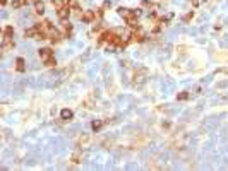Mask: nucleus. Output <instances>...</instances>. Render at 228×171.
<instances>
[{
	"mask_svg": "<svg viewBox=\"0 0 228 171\" xmlns=\"http://www.w3.org/2000/svg\"><path fill=\"white\" fill-rule=\"evenodd\" d=\"M38 53H40L41 62L46 63V67H55V65H57L55 58H53V52H52V48H40V50H38Z\"/></svg>",
	"mask_w": 228,
	"mask_h": 171,
	"instance_id": "1",
	"label": "nucleus"
},
{
	"mask_svg": "<svg viewBox=\"0 0 228 171\" xmlns=\"http://www.w3.org/2000/svg\"><path fill=\"white\" fill-rule=\"evenodd\" d=\"M12 33H14V29H12L11 26H7V27L4 29V41H2V50H4V52H7V50H12V48H14Z\"/></svg>",
	"mask_w": 228,
	"mask_h": 171,
	"instance_id": "2",
	"label": "nucleus"
},
{
	"mask_svg": "<svg viewBox=\"0 0 228 171\" xmlns=\"http://www.w3.org/2000/svg\"><path fill=\"white\" fill-rule=\"evenodd\" d=\"M117 12H118V15H120V17L125 19V21H127L129 17H132V15H136V14H134V10H130V9H125V7H118Z\"/></svg>",
	"mask_w": 228,
	"mask_h": 171,
	"instance_id": "3",
	"label": "nucleus"
},
{
	"mask_svg": "<svg viewBox=\"0 0 228 171\" xmlns=\"http://www.w3.org/2000/svg\"><path fill=\"white\" fill-rule=\"evenodd\" d=\"M69 14H70L69 5H65V7H59V10H57V15H59V19H62V21L69 17Z\"/></svg>",
	"mask_w": 228,
	"mask_h": 171,
	"instance_id": "4",
	"label": "nucleus"
},
{
	"mask_svg": "<svg viewBox=\"0 0 228 171\" xmlns=\"http://www.w3.org/2000/svg\"><path fill=\"white\" fill-rule=\"evenodd\" d=\"M60 116H62V120H65V122H70V120L74 118V113H72V110L64 108L62 111H60Z\"/></svg>",
	"mask_w": 228,
	"mask_h": 171,
	"instance_id": "5",
	"label": "nucleus"
},
{
	"mask_svg": "<svg viewBox=\"0 0 228 171\" xmlns=\"http://www.w3.org/2000/svg\"><path fill=\"white\" fill-rule=\"evenodd\" d=\"M94 17H96V14L93 10H86L84 14L81 15V19L84 21V23H93V21H94Z\"/></svg>",
	"mask_w": 228,
	"mask_h": 171,
	"instance_id": "6",
	"label": "nucleus"
},
{
	"mask_svg": "<svg viewBox=\"0 0 228 171\" xmlns=\"http://www.w3.org/2000/svg\"><path fill=\"white\" fill-rule=\"evenodd\" d=\"M15 69H17L19 72L26 70V62H24V58H17V60H15Z\"/></svg>",
	"mask_w": 228,
	"mask_h": 171,
	"instance_id": "7",
	"label": "nucleus"
},
{
	"mask_svg": "<svg viewBox=\"0 0 228 171\" xmlns=\"http://www.w3.org/2000/svg\"><path fill=\"white\" fill-rule=\"evenodd\" d=\"M127 24H129L130 27H137V15H132V17L127 19Z\"/></svg>",
	"mask_w": 228,
	"mask_h": 171,
	"instance_id": "8",
	"label": "nucleus"
},
{
	"mask_svg": "<svg viewBox=\"0 0 228 171\" xmlns=\"http://www.w3.org/2000/svg\"><path fill=\"white\" fill-rule=\"evenodd\" d=\"M101 127H103V122H101V120H96V122L91 123V128H93V130H99Z\"/></svg>",
	"mask_w": 228,
	"mask_h": 171,
	"instance_id": "9",
	"label": "nucleus"
},
{
	"mask_svg": "<svg viewBox=\"0 0 228 171\" xmlns=\"http://www.w3.org/2000/svg\"><path fill=\"white\" fill-rule=\"evenodd\" d=\"M43 12H45V4L38 0L36 2V14H43Z\"/></svg>",
	"mask_w": 228,
	"mask_h": 171,
	"instance_id": "10",
	"label": "nucleus"
},
{
	"mask_svg": "<svg viewBox=\"0 0 228 171\" xmlns=\"http://www.w3.org/2000/svg\"><path fill=\"white\" fill-rule=\"evenodd\" d=\"M142 7H146V9H155L156 5H155V2H151V0H142Z\"/></svg>",
	"mask_w": 228,
	"mask_h": 171,
	"instance_id": "11",
	"label": "nucleus"
},
{
	"mask_svg": "<svg viewBox=\"0 0 228 171\" xmlns=\"http://www.w3.org/2000/svg\"><path fill=\"white\" fill-rule=\"evenodd\" d=\"M22 4H24V0H14V2H12V7H14V9H19Z\"/></svg>",
	"mask_w": 228,
	"mask_h": 171,
	"instance_id": "12",
	"label": "nucleus"
},
{
	"mask_svg": "<svg viewBox=\"0 0 228 171\" xmlns=\"http://www.w3.org/2000/svg\"><path fill=\"white\" fill-rule=\"evenodd\" d=\"M187 98H189L187 93H180V94H178V99H180V101H185Z\"/></svg>",
	"mask_w": 228,
	"mask_h": 171,
	"instance_id": "13",
	"label": "nucleus"
},
{
	"mask_svg": "<svg viewBox=\"0 0 228 171\" xmlns=\"http://www.w3.org/2000/svg\"><path fill=\"white\" fill-rule=\"evenodd\" d=\"M192 15H194V14H192V12H191V14H187V15H185V17H184V21H191V19H192Z\"/></svg>",
	"mask_w": 228,
	"mask_h": 171,
	"instance_id": "14",
	"label": "nucleus"
},
{
	"mask_svg": "<svg viewBox=\"0 0 228 171\" xmlns=\"http://www.w3.org/2000/svg\"><path fill=\"white\" fill-rule=\"evenodd\" d=\"M5 2H7V0H0V4L2 5H5Z\"/></svg>",
	"mask_w": 228,
	"mask_h": 171,
	"instance_id": "15",
	"label": "nucleus"
}]
</instances>
